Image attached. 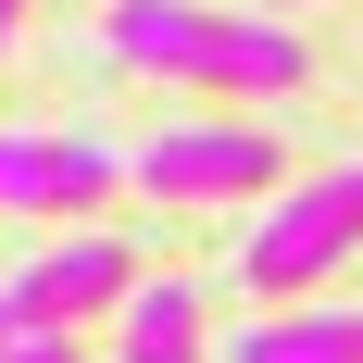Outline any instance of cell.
I'll return each instance as SVG.
<instances>
[{
  "label": "cell",
  "mask_w": 363,
  "mask_h": 363,
  "mask_svg": "<svg viewBox=\"0 0 363 363\" xmlns=\"http://www.w3.org/2000/svg\"><path fill=\"white\" fill-rule=\"evenodd\" d=\"M13 338H38V326H26V313H13V289H0V351H13Z\"/></svg>",
  "instance_id": "cell-9"
},
{
  "label": "cell",
  "mask_w": 363,
  "mask_h": 363,
  "mask_svg": "<svg viewBox=\"0 0 363 363\" xmlns=\"http://www.w3.org/2000/svg\"><path fill=\"white\" fill-rule=\"evenodd\" d=\"M125 363H213L201 351V289H188V276H138V289H125Z\"/></svg>",
  "instance_id": "cell-7"
},
{
  "label": "cell",
  "mask_w": 363,
  "mask_h": 363,
  "mask_svg": "<svg viewBox=\"0 0 363 363\" xmlns=\"http://www.w3.org/2000/svg\"><path fill=\"white\" fill-rule=\"evenodd\" d=\"M125 188V150L88 125H0V213H101Z\"/></svg>",
  "instance_id": "cell-3"
},
{
  "label": "cell",
  "mask_w": 363,
  "mask_h": 363,
  "mask_svg": "<svg viewBox=\"0 0 363 363\" xmlns=\"http://www.w3.org/2000/svg\"><path fill=\"white\" fill-rule=\"evenodd\" d=\"M125 289H138L125 238H113V225H75V238H50V251L13 276V313H26L38 338H63V326H88V313H125Z\"/></svg>",
  "instance_id": "cell-4"
},
{
  "label": "cell",
  "mask_w": 363,
  "mask_h": 363,
  "mask_svg": "<svg viewBox=\"0 0 363 363\" xmlns=\"http://www.w3.org/2000/svg\"><path fill=\"white\" fill-rule=\"evenodd\" d=\"M13 26H26V0H0V38H13Z\"/></svg>",
  "instance_id": "cell-10"
},
{
  "label": "cell",
  "mask_w": 363,
  "mask_h": 363,
  "mask_svg": "<svg viewBox=\"0 0 363 363\" xmlns=\"http://www.w3.org/2000/svg\"><path fill=\"white\" fill-rule=\"evenodd\" d=\"M101 38L125 75H176V88H225V101H276L313 75V50L276 13H213V0H113Z\"/></svg>",
  "instance_id": "cell-1"
},
{
  "label": "cell",
  "mask_w": 363,
  "mask_h": 363,
  "mask_svg": "<svg viewBox=\"0 0 363 363\" xmlns=\"http://www.w3.org/2000/svg\"><path fill=\"white\" fill-rule=\"evenodd\" d=\"M351 251H363V163H338V176H301L289 201L251 225L238 276H251L263 301H301V289H326Z\"/></svg>",
  "instance_id": "cell-2"
},
{
  "label": "cell",
  "mask_w": 363,
  "mask_h": 363,
  "mask_svg": "<svg viewBox=\"0 0 363 363\" xmlns=\"http://www.w3.org/2000/svg\"><path fill=\"white\" fill-rule=\"evenodd\" d=\"M0 363H75V338H13Z\"/></svg>",
  "instance_id": "cell-8"
},
{
  "label": "cell",
  "mask_w": 363,
  "mask_h": 363,
  "mask_svg": "<svg viewBox=\"0 0 363 363\" xmlns=\"http://www.w3.org/2000/svg\"><path fill=\"white\" fill-rule=\"evenodd\" d=\"M125 176L150 201H251V188H276V138L263 125H163Z\"/></svg>",
  "instance_id": "cell-5"
},
{
  "label": "cell",
  "mask_w": 363,
  "mask_h": 363,
  "mask_svg": "<svg viewBox=\"0 0 363 363\" xmlns=\"http://www.w3.org/2000/svg\"><path fill=\"white\" fill-rule=\"evenodd\" d=\"M251 13H301V0H251Z\"/></svg>",
  "instance_id": "cell-11"
},
{
  "label": "cell",
  "mask_w": 363,
  "mask_h": 363,
  "mask_svg": "<svg viewBox=\"0 0 363 363\" xmlns=\"http://www.w3.org/2000/svg\"><path fill=\"white\" fill-rule=\"evenodd\" d=\"M225 363H363V301H289L225 338Z\"/></svg>",
  "instance_id": "cell-6"
}]
</instances>
